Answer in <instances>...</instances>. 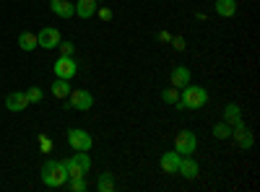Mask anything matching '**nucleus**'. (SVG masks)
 <instances>
[{
    "instance_id": "7",
    "label": "nucleus",
    "mask_w": 260,
    "mask_h": 192,
    "mask_svg": "<svg viewBox=\"0 0 260 192\" xmlns=\"http://www.w3.org/2000/svg\"><path fill=\"white\" fill-rule=\"evenodd\" d=\"M60 42H62L60 39V29H55V26H45V29L37 34V45L45 47V50H55Z\"/></svg>"
},
{
    "instance_id": "27",
    "label": "nucleus",
    "mask_w": 260,
    "mask_h": 192,
    "mask_svg": "<svg viewBox=\"0 0 260 192\" xmlns=\"http://www.w3.org/2000/svg\"><path fill=\"white\" fill-rule=\"evenodd\" d=\"M96 13H99L102 21H112V11L110 8H96Z\"/></svg>"
},
{
    "instance_id": "19",
    "label": "nucleus",
    "mask_w": 260,
    "mask_h": 192,
    "mask_svg": "<svg viewBox=\"0 0 260 192\" xmlns=\"http://www.w3.org/2000/svg\"><path fill=\"white\" fill-rule=\"evenodd\" d=\"M96 189H99V192H112V189H115V174H112V172L99 174V179H96Z\"/></svg>"
},
{
    "instance_id": "13",
    "label": "nucleus",
    "mask_w": 260,
    "mask_h": 192,
    "mask_svg": "<svg viewBox=\"0 0 260 192\" xmlns=\"http://www.w3.org/2000/svg\"><path fill=\"white\" fill-rule=\"evenodd\" d=\"M187 83H190V68L177 65L175 70H172V86H175V89H185Z\"/></svg>"
},
{
    "instance_id": "14",
    "label": "nucleus",
    "mask_w": 260,
    "mask_h": 192,
    "mask_svg": "<svg viewBox=\"0 0 260 192\" xmlns=\"http://www.w3.org/2000/svg\"><path fill=\"white\" fill-rule=\"evenodd\" d=\"M52 13L60 16V18H73L76 16V6L68 3V0H55V3H52Z\"/></svg>"
},
{
    "instance_id": "4",
    "label": "nucleus",
    "mask_w": 260,
    "mask_h": 192,
    "mask_svg": "<svg viewBox=\"0 0 260 192\" xmlns=\"http://www.w3.org/2000/svg\"><path fill=\"white\" fill-rule=\"evenodd\" d=\"M68 145L73 148V151H91L94 138L86 130H81V127H71L68 130Z\"/></svg>"
},
{
    "instance_id": "10",
    "label": "nucleus",
    "mask_w": 260,
    "mask_h": 192,
    "mask_svg": "<svg viewBox=\"0 0 260 192\" xmlns=\"http://www.w3.org/2000/svg\"><path fill=\"white\" fill-rule=\"evenodd\" d=\"M76 16L78 18H91L96 16V8H99V0H76Z\"/></svg>"
},
{
    "instance_id": "9",
    "label": "nucleus",
    "mask_w": 260,
    "mask_h": 192,
    "mask_svg": "<svg viewBox=\"0 0 260 192\" xmlns=\"http://www.w3.org/2000/svg\"><path fill=\"white\" fill-rule=\"evenodd\" d=\"M6 106L11 112H24L29 106V99H26V91H13L6 96Z\"/></svg>"
},
{
    "instance_id": "22",
    "label": "nucleus",
    "mask_w": 260,
    "mask_h": 192,
    "mask_svg": "<svg viewBox=\"0 0 260 192\" xmlns=\"http://www.w3.org/2000/svg\"><path fill=\"white\" fill-rule=\"evenodd\" d=\"M177 99H180V89H175V86H169V89L161 91V101H164V104H172V106H175Z\"/></svg>"
},
{
    "instance_id": "21",
    "label": "nucleus",
    "mask_w": 260,
    "mask_h": 192,
    "mask_svg": "<svg viewBox=\"0 0 260 192\" xmlns=\"http://www.w3.org/2000/svg\"><path fill=\"white\" fill-rule=\"evenodd\" d=\"M81 169H83V172H89V169H91V159H89V151H76L73 156H71Z\"/></svg>"
},
{
    "instance_id": "8",
    "label": "nucleus",
    "mask_w": 260,
    "mask_h": 192,
    "mask_svg": "<svg viewBox=\"0 0 260 192\" xmlns=\"http://www.w3.org/2000/svg\"><path fill=\"white\" fill-rule=\"evenodd\" d=\"M232 138L237 140V145H240V148H252V143H255V135H252V130H250L245 122L232 127Z\"/></svg>"
},
{
    "instance_id": "3",
    "label": "nucleus",
    "mask_w": 260,
    "mask_h": 192,
    "mask_svg": "<svg viewBox=\"0 0 260 192\" xmlns=\"http://www.w3.org/2000/svg\"><path fill=\"white\" fill-rule=\"evenodd\" d=\"M68 106H71V109H78V112L91 109V106H94L91 91H86V89H71V94H68Z\"/></svg>"
},
{
    "instance_id": "11",
    "label": "nucleus",
    "mask_w": 260,
    "mask_h": 192,
    "mask_svg": "<svg viewBox=\"0 0 260 192\" xmlns=\"http://www.w3.org/2000/svg\"><path fill=\"white\" fill-rule=\"evenodd\" d=\"M180 153L177 151H167V153H161V169L167 174H177V169H180Z\"/></svg>"
},
{
    "instance_id": "26",
    "label": "nucleus",
    "mask_w": 260,
    "mask_h": 192,
    "mask_svg": "<svg viewBox=\"0 0 260 192\" xmlns=\"http://www.w3.org/2000/svg\"><path fill=\"white\" fill-rule=\"evenodd\" d=\"M42 96H45V94H42V89H39V86H31V89L26 91V99H29V104H31V101H42Z\"/></svg>"
},
{
    "instance_id": "12",
    "label": "nucleus",
    "mask_w": 260,
    "mask_h": 192,
    "mask_svg": "<svg viewBox=\"0 0 260 192\" xmlns=\"http://www.w3.org/2000/svg\"><path fill=\"white\" fill-rule=\"evenodd\" d=\"M177 174H182L185 179H195L201 174V169H198V164H195L190 156H182L180 159V169H177Z\"/></svg>"
},
{
    "instance_id": "2",
    "label": "nucleus",
    "mask_w": 260,
    "mask_h": 192,
    "mask_svg": "<svg viewBox=\"0 0 260 192\" xmlns=\"http://www.w3.org/2000/svg\"><path fill=\"white\" fill-rule=\"evenodd\" d=\"M42 182H45L47 187H65V182H68V172H65V164L62 159H50L45 166H42Z\"/></svg>"
},
{
    "instance_id": "6",
    "label": "nucleus",
    "mask_w": 260,
    "mask_h": 192,
    "mask_svg": "<svg viewBox=\"0 0 260 192\" xmlns=\"http://www.w3.org/2000/svg\"><path fill=\"white\" fill-rule=\"evenodd\" d=\"M55 75H57V78H65V81H71L73 75H78V62H76L73 57L60 55V57L55 60Z\"/></svg>"
},
{
    "instance_id": "29",
    "label": "nucleus",
    "mask_w": 260,
    "mask_h": 192,
    "mask_svg": "<svg viewBox=\"0 0 260 192\" xmlns=\"http://www.w3.org/2000/svg\"><path fill=\"white\" fill-rule=\"evenodd\" d=\"M50 3H55V0H50Z\"/></svg>"
},
{
    "instance_id": "25",
    "label": "nucleus",
    "mask_w": 260,
    "mask_h": 192,
    "mask_svg": "<svg viewBox=\"0 0 260 192\" xmlns=\"http://www.w3.org/2000/svg\"><path fill=\"white\" fill-rule=\"evenodd\" d=\"M57 50H60V55H65V57H73V52H76L73 42H60V45H57Z\"/></svg>"
},
{
    "instance_id": "17",
    "label": "nucleus",
    "mask_w": 260,
    "mask_h": 192,
    "mask_svg": "<svg viewBox=\"0 0 260 192\" xmlns=\"http://www.w3.org/2000/svg\"><path fill=\"white\" fill-rule=\"evenodd\" d=\"M18 47L24 50V52L37 50V47H39V45H37V34H31V31H21V34H18Z\"/></svg>"
},
{
    "instance_id": "24",
    "label": "nucleus",
    "mask_w": 260,
    "mask_h": 192,
    "mask_svg": "<svg viewBox=\"0 0 260 192\" xmlns=\"http://www.w3.org/2000/svg\"><path fill=\"white\" fill-rule=\"evenodd\" d=\"M65 184H68V189H71V192H83V189H86L83 177H68V182H65Z\"/></svg>"
},
{
    "instance_id": "1",
    "label": "nucleus",
    "mask_w": 260,
    "mask_h": 192,
    "mask_svg": "<svg viewBox=\"0 0 260 192\" xmlns=\"http://www.w3.org/2000/svg\"><path fill=\"white\" fill-rule=\"evenodd\" d=\"M206 101H208V91L203 89V86H187L180 91V99H177V109L182 112V109H201V106H206Z\"/></svg>"
},
{
    "instance_id": "18",
    "label": "nucleus",
    "mask_w": 260,
    "mask_h": 192,
    "mask_svg": "<svg viewBox=\"0 0 260 192\" xmlns=\"http://www.w3.org/2000/svg\"><path fill=\"white\" fill-rule=\"evenodd\" d=\"M216 13H219L221 18H229L237 13V3L234 0H216Z\"/></svg>"
},
{
    "instance_id": "28",
    "label": "nucleus",
    "mask_w": 260,
    "mask_h": 192,
    "mask_svg": "<svg viewBox=\"0 0 260 192\" xmlns=\"http://www.w3.org/2000/svg\"><path fill=\"white\" fill-rule=\"evenodd\" d=\"M172 45H175L177 50H185V39H180V36H175V39H169Z\"/></svg>"
},
{
    "instance_id": "5",
    "label": "nucleus",
    "mask_w": 260,
    "mask_h": 192,
    "mask_svg": "<svg viewBox=\"0 0 260 192\" xmlns=\"http://www.w3.org/2000/svg\"><path fill=\"white\" fill-rule=\"evenodd\" d=\"M195 148H198V138H195V133H190V130L177 133V138H175V151H177L180 156L195 153Z\"/></svg>"
},
{
    "instance_id": "15",
    "label": "nucleus",
    "mask_w": 260,
    "mask_h": 192,
    "mask_svg": "<svg viewBox=\"0 0 260 192\" xmlns=\"http://www.w3.org/2000/svg\"><path fill=\"white\" fill-rule=\"evenodd\" d=\"M224 122H226L229 127L242 125V112H240V106H237V104H226V109H224Z\"/></svg>"
},
{
    "instance_id": "20",
    "label": "nucleus",
    "mask_w": 260,
    "mask_h": 192,
    "mask_svg": "<svg viewBox=\"0 0 260 192\" xmlns=\"http://www.w3.org/2000/svg\"><path fill=\"white\" fill-rule=\"evenodd\" d=\"M213 138H216V140L232 138V127H229L226 122H216V125H213Z\"/></svg>"
},
{
    "instance_id": "23",
    "label": "nucleus",
    "mask_w": 260,
    "mask_h": 192,
    "mask_svg": "<svg viewBox=\"0 0 260 192\" xmlns=\"http://www.w3.org/2000/svg\"><path fill=\"white\" fill-rule=\"evenodd\" d=\"M62 164H65V172H68V177H83V174H86L73 159H62Z\"/></svg>"
},
{
    "instance_id": "16",
    "label": "nucleus",
    "mask_w": 260,
    "mask_h": 192,
    "mask_svg": "<svg viewBox=\"0 0 260 192\" xmlns=\"http://www.w3.org/2000/svg\"><path fill=\"white\" fill-rule=\"evenodd\" d=\"M52 96L55 99H68V94H71V81H65V78H55V83H52Z\"/></svg>"
}]
</instances>
